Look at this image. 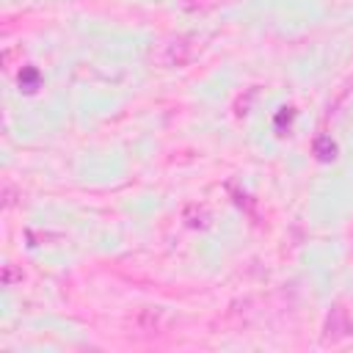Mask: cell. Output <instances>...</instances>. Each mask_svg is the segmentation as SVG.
<instances>
[{
	"instance_id": "cell-6",
	"label": "cell",
	"mask_w": 353,
	"mask_h": 353,
	"mask_svg": "<svg viewBox=\"0 0 353 353\" xmlns=\"http://www.w3.org/2000/svg\"><path fill=\"white\" fill-rule=\"evenodd\" d=\"M292 119H295V110H292V108H281V110L276 113V132H279V135H284V124L290 127V121H292Z\"/></svg>"
},
{
	"instance_id": "cell-5",
	"label": "cell",
	"mask_w": 353,
	"mask_h": 353,
	"mask_svg": "<svg viewBox=\"0 0 353 353\" xmlns=\"http://www.w3.org/2000/svg\"><path fill=\"white\" fill-rule=\"evenodd\" d=\"M17 83H19V91H22V94H36L39 85H41V72H39L36 66H22Z\"/></svg>"
},
{
	"instance_id": "cell-2",
	"label": "cell",
	"mask_w": 353,
	"mask_h": 353,
	"mask_svg": "<svg viewBox=\"0 0 353 353\" xmlns=\"http://www.w3.org/2000/svg\"><path fill=\"white\" fill-rule=\"evenodd\" d=\"M350 334H353L350 312L342 303H334L328 317H325V325H323V342H339V339H345Z\"/></svg>"
},
{
	"instance_id": "cell-3",
	"label": "cell",
	"mask_w": 353,
	"mask_h": 353,
	"mask_svg": "<svg viewBox=\"0 0 353 353\" xmlns=\"http://www.w3.org/2000/svg\"><path fill=\"white\" fill-rule=\"evenodd\" d=\"M182 221H185V226L204 232V229L212 226V212H210L207 204H188V207L182 210Z\"/></svg>"
},
{
	"instance_id": "cell-8",
	"label": "cell",
	"mask_w": 353,
	"mask_h": 353,
	"mask_svg": "<svg viewBox=\"0 0 353 353\" xmlns=\"http://www.w3.org/2000/svg\"><path fill=\"white\" fill-rule=\"evenodd\" d=\"M17 281H22V270H17L11 262H8V265H3V284H6V287H11V284H17Z\"/></svg>"
},
{
	"instance_id": "cell-4",
	"label": "cell",
	"mask_w": 353,
	"mask_h": 353,
	"mask_svg": "<svg viewBox=\"0 0 353 353\" xmlns=\"http://www.w3.org/2000/svg\"><path fill=\"white\" fill-rule=\"evenodd\" d=\"M312 152H314V157H317L320 163H334V160L339 157V146H336V141H334L331 135H317Z\"/></svg>"
},
{
	"instance_id": "cell-1",
	"label": "cell",
	"mask_w": 353,
	"mask_h": 353,
	"mask_svg": "<svg viewBox=\"0 0 353 353\" xmlns=\"http://www.w3.org/2000/svg\"><path fill=\"white\" fill-rule=\"evenodd\" d=\"M199 52V44L193 36H185V33H176V36H165L160 39L157 44H152L149 50V63L160 66V69H179L185 63H190Z\"/></svg>"
},
{
	"instance_id": "cell-7",
	"label": "cell",
	"mask_w": 353,
	"mask_h": 353,
	"mask_svg": "<svg viewBox=\"0 0 353 353\" xmlns=\"http://www.w3.org/2000/svg\"><path fill=\"white\" fill-rule=\"evenodd\" d=\"M182 6L188 11H210V8L221 6V0H182Z\"/></svg>"
}]
</instances>
